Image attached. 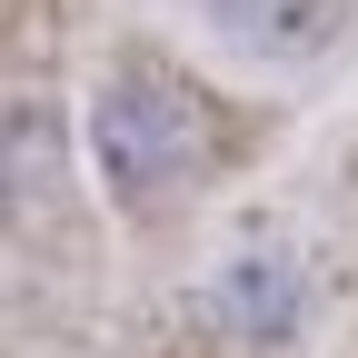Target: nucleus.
Masks as SVG:
<instances>
[{"label": "nucleus", "mask_w": 358, "mask_h": 358, "mask_svg": "<svg viewBox=\"0 0 358 358\" xmlns=\"http://www.w3.org/2000/svg\"><path fill=\"white\" fill-rule=\"evenodd\" d=\"M90 140H100V169L120 189H159L199 159V100L189 90H169L150 70H129L100 90V120H90Z\"/></svg>", "instance_id": "nucleus-1"}]
</instances>
